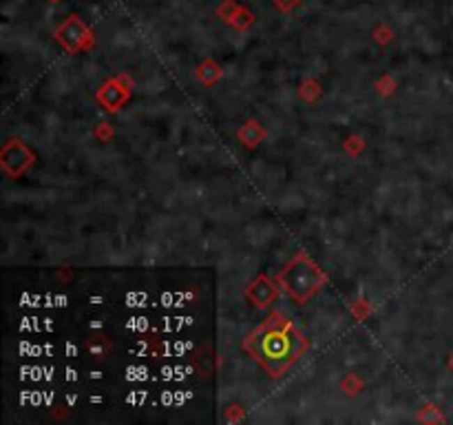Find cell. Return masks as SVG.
Wrapping results in <instances>:
<instances>
[{"instance_id":"1","label":"cell","mask_w":453,"mask_h":425,"mask_svg":"<svg viewBox=\"0 0 453 425\" xmlns=\"http://www.w3.org/2000/svg\"><path fill=\"white\" fill-rule=\"evenodd\" d=\"M254 352L270 372H279L281 368H286L292 361L296 352H299V339H296L292 332L270 330L256 339Z\"/></svg>"}]
</instances>
